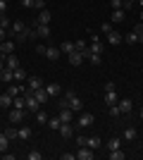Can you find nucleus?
Segmentation results:
<instances>
[{
    "mask_svg": "<svg viewBox=\"0 0 143 160\" xmlns=\"http://www.w3.org/2000/svg\"><path fill=\"white\" fill-rule=\"evenodd\" d=\"M105 36H107V41H110V46H119V43H122V36H119V33H117L115 31V29H110V31L107 33H105Z\"/></svg>",
    "mask_w": 143,
    "mask_h": 160,
    "instance_id": "obj_11",
    "label": "nucleus"
},
{
    "mask_svg": "<svg viewBox=\"0 0 143 160\" xmlns=\"http://www.w3.org/2000/svg\"><path fill=\"white\" fill-rule=\"evenodd\" d=\"M124 41H126L129 46H134V43H138V36H136V33H134V31H131V33H129V36H126V38H124Z\"/></svg>",
    "mask_w": 143,
    "mask_h": 160,
    "instance_id": "obj_38",
    "label": "nucleus"
},
{
    "mask_svg": "<svg viewBox=\"0 0 143 160\" xmlns=\"http://www.w3.org/2000/svg\"><path fill=\"white\" fill-rule=\"evenodd\" d=\"M12 41H2V55H10V53H12Z\"/></svg>",
    "mask_w": 143,
    "mask_h": 160,
    "instance_id": "obj_33",
    "label": "nucleus"
},
{
    "mask_svg": "<svg viewBox=\"0 0 143 160\" xmlns=\"http://www.w3.org/2000/svg\"><path fill=\"white\" fill-rule=\"evenodd\" d=\"M12 103H14V100H12V96H10V93H2V96H0V108H2V110H10Z\"/></svg>",
    "mask_w": 143,
    "mask_h": 160,
    "instance_id": "obj_17",
    "label": "nucleus"
},
{
    "mask_svg": "<svg viewBox=\"0 0 143 160\" xmlns=\"http://www.w3.org/2000/svg\"><path fill=\"white\" fill-rule=\"evenodd\" d=\"M21 7H26V10H31V7H34V0H21Z\"/></svg>",
    "mask_w": 143,
    "mask_h": 160,
    "instance_id": "obj_42",
    "label": "nucleus"
},
{
    "mask_svg": "<svg viewBox=\"0 0 143 160\" xmlns=\"http://www.w3.org/2000/svg\"><path fill=\"white\" fill-rule=\"evenodd\" d=\"M36 122H38V124H48V112L43 110V108L36 112Z\"/></svg>",
    "mask_w": 143,
    "mask_h": 160,
    "instance_id": "obj_30",
    "label": "nucleus"
},
{
    "mask_svg": "<svg viewBox=\"0 0 143 160\" xmlns=\"http://www.w3.org/2000/svg\"><path fill=\"white\" fill-rule=\"evenodd\" d=\"M93 148H88V146H79V151H76V158L79 160H93Z\"/></svg>",
    "mask_w": 143,
    "mask_h": 160,
    "instance_id": "obj_3",
    "label": "nucleus"
},
{
    "mask_svg": "<svg viewBox=\"0 0 143 160\" xmlns=\"http://www.w3.org/2000/svg\"><path fill=\"white\" fill-rule=\"evenodd\" d=\"M138 117H141V122H143V110H141V112H138Z\"/></svg>",
    "mask_w": 143,
    "mask_h": 160,
    "instance_id": "obj_52",
    "label": "nucleus"
},
{
    "mask_svg": "<svg viewBox=\"0 0 143 160\" xmlns=\"http://www.w3.org/2000/svg\"><path fill=\"white\" fill-rule=\"evenodd\" d=\"M21 79H26V72H24V69H14V81H21Z\"/></svg>",
    "mask_w": 143,
    "mask_h": 160,
    "instance_id": "obj_34",
    "label": "nucleus"
},
{
    "mask_svg": "<svg viewBox=\"0 0 143 160\" xmlns=\"http://www.w3.org/2000/svg\"><path fill=\"white\" fill-rule=\"evenodd\" d=\"M45 91H48V96H60L62 93L60 84H45Z\"/></svg>",
    "mask_w": 143,
    "mask_h": 160,
    "instance_id": "obj_23",
    "label": "nucleus"
},
{
    "mask_svg": "<svg viewBox=\"0 0 143 160\" xmlns=\"http://www.w3.org/2000/svg\"><path fill=\"white\" fill-rule=\"evenodd\" d=\"M7 146H10V139H7V134L2 132V134H0V153H5Z\"/></svg>",
    "mask_w": 143,
    "mask_h": 160,
    "instance_id": "obj_31",
    "label": "nucleus"
},
{
    "mask_svg": "<svg viewBox=\"0 0 143 160\" xmlns=\"http://www.w3.org/2000/svg\"><path fill=\"white\" fill-rule=\"evenodd\" d=\"M57 117H60V122H72V110H69V108H62Z\"/></svg>",
    "mask_w": 143,
    "mask_h": 160,
    "instance_id": "obj_27",
    "label": "nucleus"
},
{
    "mask_svg": "<svg viewBox=\"0 0 143 160\" xmlns=\"http://www.w3.org/2000/svg\"><path fill=\"white\" fill-rule=\"evenodd\" d=\"M105 91H115V81H107V84H105Z\"/></svg>",
    "mask_w": 143,
    "mask_h": 160,
    "instance_id": "obj_48",
    "label": "nucleus"
},
{
    "mask_svg": "<svg viewBox=\"0 0 143 160\" xmlns=\"http://www.w3.org/2000/svg\"><path fill=\"white\" fill-rule=\"evenodd\" d=\"M110 7L112 10H124V0H110Z\"/></svg>",
    "mask_w": 143,
    "mask_h": 160,
    "instance_id": "obj_35",
    "label": "nucleus"
},
{
    "mask_svg": "<svg viewBox=\"0 0 143 160\" xmlns=\"http://www.w3.org/2000/svg\"><path fill=\"white\" fill-rule=\"evenodd\" d=\"M76 153H62V160H74Z\"/></svg>",
    "mask_w": 143,
    "mask_h": 160,
    "instance_id": "obj_45",
    "label": "nucleus"
},
{
    "mask_svg": "<svg viewBox=\"0 0 143 160\" xmlns=\"http://www.w3.org/2000/svg\"><path fill=\"white\" fill-rule=\"evenodd\" d=\"M34 31H36V38H48L50 36V27L48 24H38V27H34Z\"/></svg>",
    "mask_w": 143,
    "mask_h": 160,
    "instance_id": "obj_10",
    "label": "nucleus"
},
{
    "mask_svg": "<svg viewBox=\"0 0 143 160\" xmlns=\"http://www.w3.org/2000/svg\"><path fill=\"white\" fill-rule=\"evenodd\" d=\"M17 136H19L21 141L31 139V127H21V129H17Z\"/></svg>",
    "mask_w": 143,
    "mask_h": 160,
    "instance_id": "obj_28",
    "label": "nucleus"
},
{
    "mask_svg": "<svg viewBox=\"0 0 143 160\" xmlns=\"http://www.w3.org/2000/svg\"><path fill=\"white\" fill-rule=\"evenodd\" d=\"M26 158H29V160H41L43 155L38 153V151H31V153H26Z\"/></svg>",
    "mask_w": 143,
    "mask_h": 160,
    "instance_id": "obj_40",
    "label": "nucleus"
},
{
    "mask_svg": "<svg viewBox=\"0 0 143 160\" xmlns=\"http://www.w3.org/2000/svg\"><path fill=\"white\" fill-rule=\"evenodd\" d=\"M110 115H112V117H119V115H122V110H119V105H110Z\"/></svg>",
    "mask_w": 143,
    "mask_h": 160,
    "instance_id": "obj_39",
    "label": "nucleus"
},
{
    "mask_svg": "<svg viewBox=\"0 0 143 160\" xmlns=\"http://www.w3.org/2000/svg\"><path fill=\"white\" fill-rule=\"evenodd\" d=\"M86 139H88V136H76V143H79V146H86Z\"/></svg>",
    "mask_w": 143,
    "mask_h": 160,
    "instance_id": "obj_46",
    "label": "nucleus"
},
{
    "mask_svg": "<svg viewBox=\"0 0 143 160\" xmlns=\"http://www.w3.org/2000/svg\"><path fill=\"white\" fill-rule=\"evenodd\" d=\"M21 31H26V24H24L21 19H14L12 27H10V33H12V36H19Z\"/></svg>",
    "mask_w": 143,
    "mask_h": 160,
    "instance_id": "obj_6",
    "label": "nucleus"
},
{
    "mask_svg": "<svg viewBox=\"0 0 143 160\" xmlns=\"http://www.w3.org/2000/svg\"><path fill=\"white\" fill-rule=\"evenodd\" d=\"M7 117H10V122L17 127V124H21V122H24V117H26V108H12Z\"/></svg>",
    "mask_w": 143,
    "mask_h": 160,
    "instance_id": "obj_2",
    "label": "nucleus"
},
{
    "mask_svg": "<svg viewBox=\"0 0 143 160\" xmlns=\"http://www.w3.org/2000/svg\"><path fill=\"white\" fill-rule=\"evenodd\" d=\"M126 153H124L122 148H115V151H110V160H124Z\"/></svg>",
    "mask_w": 143,
    "mask_h": 160,
    "instance_id": "obj_29",
    "label": "nucleus"
},
{
    "mask_svg": "<svg viewBox=\"0 0 143 160\" xmlns=\"http://www.w3.org/2000/svg\"><path fill=\"white\" fill-rule=\"evenodd\" d=\"M45 84H43V79L41 77H29V88L31 91H36V88H43Z\"/></svg>",
    "mask_w": 143,
    "mask_h": 160,
    "instance_id": "obj_18",
    "label": "nucleus"
},
{
    "mask_svg": "<svg viewBox=\"0 0 143 160\" xmlns=\"http://www.w3.org/2000/svg\"><path fill=\"white\" fill-rule=\"evenodd\" d=\"M0 55H2V41H0Z\"/></svg>",
    "mask_w": 143,
    "mask_h": 160,
    "instance_id": "obj_53",
    "label": "nucleus"
},
{
    "mask_svg": "<svg viewBox=\"0 0 143 160\" xmlns=\"http://www.w3.org/2000/svg\"><path fill=\"white\" fill-rule=\"evenodd\" d=\"M141 22H143V12H141Z\"/></svg>",
    "mask_w": 143,
    "mask_h": 160,
    "instance_id": "obj_54",
    "label": "nucleus"
},
{
    "mask_svg": "<svg viewBox=\"0 0 143 160\" xmlns=\"http://www.w3.org/2000/svg\"><path fill=\"white\" fill-rule=\"evenodd\" d=\"M34 7H38V10H45V0H34Z\"/></svg>",
    "mask_w": 143,
    "mask_h": 160,
    "instance_id": "obj_41",
    "label": "nucleus"
},
{
    "mask_svg": "<svg viewBox=\"0 0 143 160\" xmlns=\"http://www.w3.org/2000/svg\"><path fill=\"white\" fill-rule=\"evenodd\" d=\"M119 146H122V139H117V136H112V139L105 143V148H107V151H115V148H119Z\"/></svg>",
    "mask_w": 143,
    "mask_h": 160,
    "instance_id": "obj_26",
    "label": "nucleus"
},
{
    "mask_svg": "<svg viewBox=\"0 0 143 160\" xmlns=\"http://www.w3.org/2000/svg\"><path fill=\"white\" fill-rule=\"evenodd\" d=\"M2 67H5V60H2V55H0V69H2Z\"/></svg>",
    "mask_w": 143,
    "mask_h": 160,
    "instance_id": "obj_50",
    "label": "nucleus"
},
{
    "mask_svg": "<svg viewBox=\"0 0 143 160\" xmlns=\"http://www.w3.org/2000/svg\"><path fill=\"white\" fill-rule=\"evenodd\" d=\"M91 53L102 55V41L98 38V36H91Z\"/></svg>",
    "mask_w": 143,
    "mask_h": 160,
    "instance_id": "obj_8",
    "label": "nucleus"
},
{
    "mask_svg": "<svg viewBox=\"0 0 143 160\" xmlns=\"http://www.w3.org/2000/svg\"><path fill=\"white\" fill-rule=\"evenodd\" d=\"M124 17H126V10H112V14H110L112 22H124Z\"/></svg>",
    "mask_w": 143,
    "mask_h": 160,
    "instance_id": "obj_22",
    "label": "nucleus"
},
{
    "mask_svg": "<svg viewBox=\"0 0 143 160\" xmlns=\"http://www.w3.org/2000/svg\"><path fill=\"white\" fill-rule=\"evenodd\" d=\"M7 93L12 96V98H14V96H21V93H24V86H17V84H10V86H7Z\"/></svg>",
    "mask_w": 143,
    "mask_h": 160,
    "instance_id": "obj_24",
    "label": "nucleus"
},
{
    "mask_svg": "<svg viewBox=\"0 0 143 160\" xmlns=\"http://www.w3.org/2000/svg\"><path fill=\"white\" fill-rule=\"evenodd\" d=\"M7 33H10L7 29H2V27H0V41H2V38H7Z\"/></svg>",
    "mask_w": 143,
    "mask_h": 160,
    "instance_id": "obj_49",
    "label": "nucleus"
},
{
    "mask_svg": "<svg viewBox=\"0 0 143 160\" xmlns=\"http://www.w3.org/2000/svg\"><path fill=\"white\" fill-rule=\"evenodd\" d=\"M86 146H88V148H93V151H98V148L102 146V139L93 134V136H88V139H86Z\"/></svg>",
    "mask_w": 143,
    "mask_h": 160,
    "instance_id": "obj_13",
    "label": "nucleus"
},
{
    "mask_svg": "<svg viewBox=\"0 0 143 160\" xmlns=\"http://www.w3.org/2000/svg\"><path fill=\"white\" fill-rule=\"evenodd\" d=\"M5 134H7V139H10V141H12V139H19V136H17V129H14V127L5 129Z\"/></svg>",
    "mask_w": 143,
    "mask_h": 160,
    "instance_id": "obj_37",
    "label": "nucleus"
},
{
    "mask_svg": "<svg viewBox=\"0 0 143 160\" xmlns=\"http://www.w3.org/2000/svg\"><path fill=\"white\" fill-rule=\"evenodd\" d=\"M60 55H62V50H60V48H53V46H50V48H45V58H48V60H57V58H60Z\"/></svg>",
    "mask_w": 143,
    "mask_h": 160,
    "instance_id": "obj_16",
    "label": "nucleus"
},
{
    "mask_svg": "<svg viewBox=\"0 0 143 160\" xmlns=\"http://www.w3.org/2000/svg\"><path fill=\"white\" fill-rule=\"evenodd\" d=\"M7 12V0H0V14Z\"/></svg>",
    "mask_w": 143,
    "mask_h": 160,
    "instance_id": "obj_43",
    "label": "nucleus"
},
{
    "mask_svg": "<svg viewBox=\"0 0 143 160\" xmlns=\"http://www.w3.org/2000/svg\"><path fill=\"white\" fill-rule=\"evenodd\" d=\"M117 100H119V96H117L115 91H105V103H107V108H110V105H115Z\"/></svg>",
    "mask_w": 143,
    "mask_h": 160,
    "instance_id": "obj_25",
    "label": "nucleus"
},
{
    "mask_svg": "<svg viewBox=\"0 0 143 160\" xmlns=\"http://www.w3.org/2000/svg\"><path fill=\"white\" fill-rule=\"evenodd\" d=\"M134 2H136V0H124V10L129 12V10H131V5H134Z\"/></svg>",
    "mask_w": 143,
    "mask_h": 160,
    "instance_id": "obj_44",
    "label": "nucleus"
},
{
    "mask_svg": "<svg viewBox=\"0 0 143 160\" xmlns=\"http://www.w3.org/2000/svg\"><path fill=\"white\" fill-rule=\"evenodd\" d=\"M138 43H141V46H143V33H141V36H138Z\"/></svg>",
    "mask_w": 143,
    "mask_h": 160,
    "instance_id": "obj_51",
    "label": "nucleus"
},
{
    "mask_svg": "<svg viewBox=\"0 0 143 160\" xmlns=\"http://www.w3.org/2000/svg\"><path fill=\"white\" fill-rule=\"evenodd\" d=\"M134 33H136V36H141V33H143V22H141V24H136V29H134Z\"/></svg>",
    "mask_w": 143,
    "mask_h": 160,
    "instance_id": "obj_47",
    "label": "nucleus"
},
{
    "mask_svg": "<svg viewBox=\"0 0 143 160\" xmlns=\"http://www.w3.org/2000/svg\"><path fill=\"white\" fill-rule=\"evenodd\" d=\"M64 96H67V103H69V110H72V112H81V110H83V100L79 98L76 93L69 91V93H64Z\"/></svg>",
    "mask_w": 143,
    "mask_h": 160,
    "instance_id": "obj_1",
    "label": "nucleus"
},
{
    "mask_svg": "<svg viewBox=\"0 0 143 160\" xmlns=\"http://www.w3.org/2000/svg\"><path fill=\"white\" fill-rule=\"evenodd\" d=\"M0 81L12 84V81H14V69H10V67H2V69H0Z\"/></svg>",
    "mask_w": 143,
    "mask_h": 160,
    "instance_id": "obj_5",
    "label": "nucleus"
},
{
    "mask_svg": "<svg viewBox=\"0 0 143 160\" xmlns=\"http://www.w3.org/2000/svg\"><path fill=\"white\" fill-rule=\"evenodd\" d=\"M67 58H69V65H72V67H79V65H81L83 60H86V58H83V53H79V50H74V53H69Z\"/></svg>",
    "mask_w": 143,
    "mask_h": 160,
    "instance_id": "obj_7",
    "label": "nucleus"
},
{
    "mask_svg": "<svg viewBox=\"0 0 143 160\" xmlns=\"http://www.w3.org/2000/svg\"><path fill=\"white\" fill-rule=\"evenodd\" d=\"M2 58H5V67H10V69H19V60H17L12 53H10V55H2Z\"/></svg>",
    "mask_w": 143,
    "mask_h": 160,
    "instance_id": "obj_14",
    "label": "nucleus"
},
{
    "mask_svg": "<svg viewBox=\"0 0 143 160\" xmlns=\"http://www.w3.org/2000/svg\"><path fill=\"white\" fill-rule=\"evenodd\" d=\"M60 124H62L60 117H48V127L53 129V132H57V129H60Z\"/></svg>",
    "mask_w": 143,
    "mask_h": 160,
    "instance_id": "obj_32",
    "label": "nucleus"
},
{
    "mask_svg": "<svg viewBox=\"0 0 143 160\" xmlns=\"http://www.w3.org/2000/svg\"><path fill=\"white\" fill-rule=\"evenodd\" d=\"M57 132H60L62 136H64V139H69V136H72V122H62Z\"/></svg>",
    "mask_w": 143,
    "mask_h": 160,
    "instance_id": "obj_19",
    "label": "nucleus"
},
{
    "mask_svg": "<svg viewBox=\"0 0 143 160\" xmlns=\"http://www.w3.org/2000/svg\"><path fill=\"white\" fill-rule=\"evenodd\" d=\"M86 60H91V65H100V60H102V58H100V55H95V53H91L88 58H86Z\"/></svg>",
    "mask_w": 143,
    "mask_h": 160,
    "instance_id": "obj_36",
    "label": "nucleus"
},
{
    "mask_svg": "<svg viewBox=\"0 0 143 160\" xmlns=\"http://www.w3.org/2000/svg\"><path fill=\"white\" fill-rule=\"evenodd\" d=\"M93 122H95V117H93V115H91V112H83L81 117H79V127H81V129H86V127H91Z\"/></svg>",
    "mask_w": 143,
    "mask_h": 160,
    "instance_id": "obj_9",
    "label": "nucleus"
},
{
    "mask_svg": "<svg viewBox=\"0 0 143 160\" xmlns=\"http://www.w3.org/2000/svg\"><path fill=\"white\" fill-rule=\"evenodd\" d=\"M117 105H119L122 115H126V112H131V108H134V103H131L129 98H119V100H117Z\"/></svg>",
    "mask_w": 143,
    "mask_h": 160,
    "instance_id": "obj_12",
    "label": "nucleus"
},
{
    "mask_svg": "<svg viewBox=\"0 0 143 160\" xmlns=\"http://www.w3.org/2000/svg\"><path fill=\"white\" fill-rule=\"evenodd\" d=\"M50 19H53L50 10H41V12H38V19H34V27H38V24H50Z\"/></svg>",
    "mask_w": 143,
    "mask_h": 160,
    "instance_id": "obj_4",
    "label": "nucleus"
},
{
    "mask_svg": "<svg viewBox=\"0 0 143 160\" xmlns=\"http://www.w3.org/2000/svg\"><path fill=\"white\" fill-rule=\"evenodd\" d=\"M60 50L64 55H69V53H74V50H76V46L72 43V41H64V43H60Z\"/></svg>",
    "mask_w": 143,
    "mask_h": 160,
    "instance_id": "obj_21",
    "label": "nucleus"
},
{
    "mask_svg": "<svg viewBox=\"0 0 143 160\" xmlns=\"http://www.w3.org/2000/svg\"><path fill=\"white\" fill-rule=\"evenodd\" d=\"M34 96H36V100H38L41 105H43V103H48V98H50V96H48V91H45V86H43V88H36Z\"/></svg>",
    "mask_w": 143,
    "mask_h": 160,
    "instance_id": "obj_15",
    "label": "nucleus"
},
{
    "mask_svg": "<svg viewBox=\"0 0 143 160\" xmlns=\"http://www.w3.org/2000/svg\"><path fill=\"white\" fill-rule=\"evenodd\" d=\"M136 136H138V134H136V129H134V127H126V129H124V134H122L124 141H136Z\"/></svg>",
    "mask_w": 143,
    "mask_h": 160,
    "instance_id": "obj_20",
    "label": "nucleus"
}]
</instances>
